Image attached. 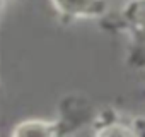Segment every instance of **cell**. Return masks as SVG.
<instances>
[{
  "mask_svg": "<svg viewBox=\"0 0 145 137\" xmlns=\"http://www.w3.org/2000/svg\"><path fill=\"white\" fill-rule=\"evenodd\" d=\"M53 5L70 17H94L106 11L104 0H53Z\"/></svg>",
  "mask_w": 145,
  "mask_h": 137,
  "instance_id": "1",
  "label": "cell"
},
{
  "mask_svg": "<svg viewBox=\"0 0 145 137\" xmlns=\"http://www.w3.org/2000/svg\"><path fill=\"white\" fill-rule=\"evenodd\" d=\"M55 132V128L51 127V123H48V122H39V120H31V122H24V123H21L16 130H14V134L16 135H31V134H36V135H50V134H53Z\"/></svg>",
  "mask_w": 145,
  "mask_h": 137,
  "instance_id": "2",
  "label": "cell"
},
{
  "mask_svg": "<svg viewBox=\"0 0 145 137\" xmlns=\"http://www.w3.org/2000/svg\"><path fill=\"white\" fill-rule=\"evenodd\" d=\"M128 14H131L133 21L145 24V0H135L128 5Z\"/></svg>",
  "mask_w": 145,
  "mask_h": 137,
  "instance_id": "3",
  "label": "cell"
}]
</instances>
